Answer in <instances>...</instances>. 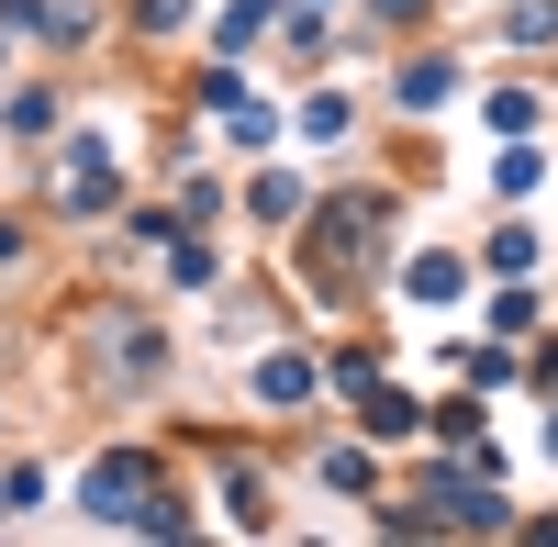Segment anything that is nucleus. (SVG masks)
<instances>
[{"mask_svg":"<svg viewBox=\"0 0 558 547\" xmlns=\"http://www.w3.org/2000/svg\"><path fill=\"white\" fill-rule=\"evenodd\" d=\"M134 491H146V470H134V459L89 470V514H134Z\"/></svg>","mask_w":558,"mask_h":547,"instance_id":"nucleus-1","label":"nucleus"}]
</instances>
